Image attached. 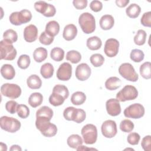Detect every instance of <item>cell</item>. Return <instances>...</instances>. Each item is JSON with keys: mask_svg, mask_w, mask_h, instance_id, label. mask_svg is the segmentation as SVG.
<instances>
[{"mask_svg": "<svg viewBox=\"0 0 151 151\" xmlns=\"http://www.w3.org/2000/svg\"><path fill=\"white\" fill-rule=\"evenodd\" d=\"M120 101L117 99H109L106 103V108L107 113L111 116H116L121 113Z\"/></svg>", "mask_w": 151, "mask_h": 151, "instance_id": "9a60e30c", "label": "cell"}, {"mask_svg": "<svg viewBox=\"0 0 151 151\" xmlns=\"http://www.w3.org/2000/svg\"><path fill=\"white\" fill-rule=\"evenodd\" d=\"M90 9L96 12L100 11L103 8V4L101 2L97 1V0H94L92 1L90 4Z\"/></svg>", "mask_w": 151, "mask_h": 151, "instance_id": "816d5d0a", "label": "cell"}, {"mask_svg": "<svg viewBox=\"0 0 151 151\" xmlns=\"http://www.w3.org/2000/svg\"><path fill=\"white\" fill-rule=\"evenodd\" d=\"M66 60L70 61L73 64H77L81 60V54L76 50H71L66 54Z\"/></svg>", "mask_w": 151, "mask_h": 151, "instance_id": "e575fe53", "label": "cell"}, {"mask_svg": "<svg viewBox=\"0 0 151 151\" xmlns=\"http://www.w3.org/2000/svg\"><path fill=\"white\" fill-rule=\"evenodd\" d=\"M140 139V135L136 132L130 133L127 137V142L132 145H136L139 143V142Z\"/></svg>", "mask_w": 151, "mask_h": 151, "instance_id": "7dc6e473", "label": "cell"}, {"mask_svg": "<svg viewBox=\"0 0 151 151\" xmlns=\"http://www.w3.org/2000/svg\"><path fill=\"white\" fill-rule=\"evenodd\" d=\"M72 75V66L67 62L62 63L58 68L56 73L57 77L61 81H68Z\"/></svg>", "mask_w": 151, "mask_h": 151, "instance_id": "4fadbf2b", "label": "cell"}, {"mask_svg": "<svg viewBox=\"0 0 151 151\" xmlns=\"http://www.w3.org/2000/svg\"><path fill=\"white\" fill-rule=\"evenodd\" d=\"M86 114L85 111L81 109L76 108L73 121L77 123H81L86 119Z\"/></svg>", "mask_w": 151, "mask_h": 151, "instance_id": "7bdbcfd3", "label": "cell"}, {"mask_svg": "<svg viewBox=\"0 0 151 151\" xmlns=\"http://www.w3.org/2000/svg\"><path fill=\"white\" fill-rule=\"evenodd\" d=\"M78 24L82 31L87 34L93 32L96 29L95 18L89 12H84L80 15Z\"/></svg>", "mask_w": 151, "mask_h": 151, "instance_id": "6da1fadb", "label": "cell"}, {"mask_svg": "<svg viewBox=\"0 0 151 151\" xmlns=\"http://www.w3.org/2000/svg\"><path fill=\"white\" fill-rule=\"evenodd\" d=\"M27 86L31 89H38L41 87L42 81L40 77L36 74L31 75L27 80Z\"/></svg>", "mask_w": 151, "mask_h": 151, "instance_id": "7402d4cb", "label": "cell"}, {"mask_svg": "<svg viewBox=\"0 0 151 151\" xmlns=\"http://www.w3.org/2000/svg\"><path fill=\"white\" fill-rule=\"evenodd\" d=\"M35 126L45 137H51L54 136L57 133L56 125L50 122L35 123Z\"/></svg>", "mask_w": 151, "mask_h": 151, "instance_id": "30bf717a", "label": "cell"}, {"mask_svg": "<svg viewBox=\"0 0 151 151\" xmlns=\"http://www.w3.org/2000/svg\"><path fill=\"white\" fill-rule=\"evenodd\" d=\"M141 146L145 151L151 150V136L150 135L146 136L142 139Z\"/></svg>", "mask_w": 151, "mask_h": 151, "instance_id": "681fc988", "label": "cell"}, {"mask_svg": "<svg viewBox=\"0 0 151 151\" xmlns=\"http://www.w3.org/2000/svg\"><path fill=\"white\" fill-rule=\"evenodd\" d=\"M48 55L47 51L43 47H38L36 48L33 52V58L37 63H41L44 61Z\"/></svg>", "mask_w": 151, "mask_h": 151, "instance_id": "4316f807", "label": "cell"}, {"mask_svg": "<svg viewBox=\"0 0 151 151\" xmlns=\"http://www.w3.org/2000/svg\"><path fill=\"white\" fill-rule=\"evenodd\" d=\"M65 99L60 94L52 92L49 97L50 103L54 106H59L63 104Z\"/></svg>", "mask_w": 151, "mask_h": 151, "instance_id": "1f68e13d", "label": "cell"}, {"mask_svg": "<svg viewBox=\"0 0 151 151\" xmlns=\"http://www.w3.org/2000/svg\"><path fill=\"white\" fill-rule=\"evenodd\" d=\"M90 61L92 65L95 67H99L101 66L104 61V57L100 54H94L91 55Z\"/></svg>", "mask_w": 151, "mask_h": 151, "instance_id": "8d00e7d4", "label": "cell"}, {"mask_svg": "<svg viewBox=\"0 0 151 151\" xmlns=\"http://www.w3.org/2000/svg\"><path fill=\"white\" fill-rule=\"evenodd\" d=\"M86 100V94L82 91L74 92L71 97V101L74 105L83 104Z\"/></svg>", "mask_w": 151, "mask_h": 151, "instance_id": "f546056e", "label": "cell"}, {"mask_svg": "<svg viewBox=\"0 0 151 151\" xmlns=\"http://www.w3.org/2000/svg\"><path fill=\"white\" fill-rule=\"evenodd\" d=\"M1 74L5 79L12 80L15 76V71L12 65L5 64L1 68Z\"/></svg>", "mask_w": 151, "mask_h": 151, "instance_id": "ac0fdd59", "label": "cell"}, {"mask_svg": "<svg viewBox=\"0 0 151 151\" xmlns=\"http://www.w3.org/2000/svg\"><path fill=\"white\" fill-rule=\"evenodd\" d=\"M77 150H97V149H94V148H89V147H86L85 146H83V145H81L80 146L78 147H77Z\"/></svg>", "mask_w": 151, "mask_h": 151, "instance_id": "9f6ffc18", "label": "cell"}, {"mask_svg": "<svg viewBox=\"0 0 151 151\" xmlns=\"http://www.w3.org/2000/svg\"><path fill=\"white\" fill-rule=\"evenodd\" d=\"M119 73L120 75L126 80L136 82L139 78V76L136 72L133 65L128 63L122 64L119 67Z\"/></svg>", "mask_w": 151, "mask_h": 151, "instance_id": "8992f818", "label": "cell"}, {"mask_svg": "<svg viewBox=\"0 0 151 151\" xmlns=\"http://www.w3.org/2000/svg\"><path fill=\"white\" fill-rule=\"evenodd\" d=\"M100 26L103 30L110 29L114 25V19L111 15H103L100 19Z\"/></svg>", "mask_w": 151, "mask_h": 151, "instance_id": "d6986e66", "label": "cell"}, {"mask_svg": "<svg viewBox=\"0 0 151 151\" xmlns=\"http://www.w3.org/2000/svg\"><path fill=\"white\" fill-rule=\"evenodd\" d=\"M77 34V28L76 26L73 24H68L65 26L63 33V37L67 41H71L74 40Z\"/></svg>", "mask_w": 151, "mask_h": 151, "instance_id": "e0dca14e", "label": "cell"}, {"mask_svg": "<svg viewBox=\"0 0 151 151\" xmlns=\"http://www.w3.org/2000/svg\"><path fill=\"white\" fill-rule=\"evenodd\" d=\"M52 92H55L62 95L65 99L68 98L69 96V91L66 86L62 84L55 85L52 89Z\"/></svg>", "mask_w": 151, "mask_h": 151, "instance_id": "b9f144b4", "label": "cell"}, {"mask_svg": "<svg viewBox=\"0 0 151 151\" xmlns=\"http://www.w3.org/2000/svg\"><path fill=\"white\" fill-rule=\"evenodd\" d=\"M10 22L14 25H21L22 24L29 22L32 19V14L30 11L24 9L19 12H14L9 16Z\"/></svg>", "mask_w": 151, "mask_h": 151, "instance_id": "7a4b0ae2", "label": "cell"}, {"mask_svg": "<svg viewBox=\"0 0 151 151\" xmlns=\"http://www.w3.org/2000/svg\"><path fill=\"white\" fill-rule=\"evenodd\" d=\"M0 53L1 60L12 61L15 58L17 52L12 44L2 40L0 42Z\"/></svg>", "mask_w": 151, "mask_h": 151, "instance_id": "52a82bcc", "label": "cell"}, {"mask_svg": "<svg viewBox=\"0 0 151 151\" xmlns=\"http://www.w3.org/2000/svg\"><path fill=\"white\" fill-rule=\"evenodd\" d=\"M1 93L4 96L15 99L21 96V88L16 84L5 83L1 87Z\"/></svg>", "mask_w": 151, "mask_h": 151, "instance_id": "ba28073f", "label": "cell"}, {"mask_svg": "<svg viewBox=\"0 0 151 151\" xmlns=\"http://www.w3.org/2000/svg\"><path fill=\"white\" fill-rule=\"evenodd\" d=\"M138 91L136 88L132 85L125 86L116 94V99L121 102L133 100L137 98Z\"/></svg>", "mask_w": 151, "mask_h": 151, "instance_id": "5b68a950", "label": "cell"}, {"mask_svg": "<svg viewBox=\"0 0 151 151\" xmlns=\"http://www.w3.org/2000/svg\"><path fill=\"white\" fill-rule=\"evenodd\" d=\"M10 150L11 151H15V150H18V151H21L22 149L21 147L17 145H14L11 146V148H10Z\"/></svg>", "mask_w": 151, "mask_h": 151, "instance_id": "6f0895ef", "label": "cell"}, {"mask_svg": "<svg viewBox=\"0 0 151 151\" xmlns=\"http://www.w3.org/2000/svg\"><path fill=\"white\" fill-rule=\"evenodd\" d=\"M53 116L52 110L46 106L40 108L36 112V118L46 119L51 120Z\"/></svg>", "mask_w": 151, "mask_h": 151, "instance_id": "44dd1931", "label": "cell"}, {"mask_svg": "<svg viewBox=\"0 0 151 151\" xmlns=\"http://www.w3.org/2000/svg\"><path fill=\"white\" fill-rule=\"evenodd\" d=\"M18 103L14 100H9L5 104V109L11 114H14L17 111Z\"/></svg>", "mask_w": 151, "mask_h": 151, "instance_id": "f907efd6", "label": "cell"}, {"mask_svg": "<svg viewBox=\"0 0 151 151\" xmlns=\"http://www.w3.org/2000/svg\"><path fill=\"white\" fill-rule=\"evenodd\" d=\"M51 58L55 61H61L64 57V51L60 47L52 48L50 52Z\"/></svg>", "mask_w": 151, "mask_h": 151, "instance_id": "836d02e7", "label": "cell"}, {"mask_svg": "<svg viewBox=\"0 0 151 151\" xmlns=\"http://www.w3.org/2000/svg\"><path fill=\"white\" fill-rule=\"evenodd\" d=\"M145 108L140 103H134L126 107L124 110L126 117L134 119H140L145 114Z\"/></svg>", "mask_w": 151, "mask_h": 151, "instance_id": "9c48e42d", "label": "cell"}, {"mask_svg": "<svg viewBox=\"0 0 151 151\" xmlns=\"http://www.w3.org/2000/svg\"><path fill=\"white\" fill-rule=\"evenodd\" d=\"M140 74L142 77L145 79H150L151 78V63L150 62H145L140 67Z\"/></svg>", "mask_w": 151, "mask_h": 151, "instance_id": "d6a6232c", "label": "cell"}, {"mask_svg": "<svg viewBox=\"0 0 151 151\" xmlns=\"http://www.w3.org/2000/svg\"><path fill=\"white\" fill-rule=\"evenodd\" d=\"M83 142L82 138L77 134L70 135L67 140V143L68 146L73 149H77L80 146L82 145Z\"/></svg>", "mask_w": 151, "mask_h": 151, "instance_id": "484cf974", "label": "cell"}, {"mask_svg": "<svg viewBox=\"0 0 151 151\" xmlns=\"http://www.w3.org/2000/svg\"><path fill=\"white\" fill-rule=\"evenodd\" d=\"M43 101V96L40 93H32L28 98V104L33 108H35L41 104Z\"/></svg>", "mask_w": 151, "mask_h": 151, "instance_id": "d4e9b609", "label": "cell"}, {"mask_svg": "<svg viewBox=\"0 0 151 151\" xmlns=\"http://www.w3.org/2000/svg\"><path fill=\"white\" fill-rule=\"evenodd\" d=\"M84 142L87 145H92L96 143L97 139V130L96 126L93 124H87L81 129Z\"/></svg>", "mask_w": 151, "mask_h": 151, "instance_id": "277c9868", "label": "cell"}, {"mask_svg": "<svg viewBox=\"0 0 151 151\" xmlns=\"http://www.w3.org/2000/svg\"><path fill=\"white\" fill-rule=\"evenodd\" d=\"M87 47L90 50H97L100 49L102 45L101 40L97 36H93L87 40Z\"/></svg>", "mask_w": 151, "mask_h": 151, "instance_id": "603a6c76", "label": "cell"}, {"mask_svg": "<svg viewBox=\"0 0 151 151\" xmlns=\"http://www.w3.org/2000/svg\"><path fill=\"white\" fill-rule=\"evenodd\" d=\"M54 71L53 65L51 63H47L41 66L40 73L44 78H50L53 76Z\"/></svg>", "mask_w": 151, "mask_h": 151, "instance_id": "83f0119b", "label": "cell"}, {"mask_svg": "<svg viewBox=\"0 0 151 151\" xmlns=\"http://www.w3.org/2000/svg\"><path fill=\"white\" fill-rule=\"evenodd\" d=\"M101 133L106 138H112L117 134V125L114 120L104 121L101 127Z\"/></svg>", "mask_w": 151, "mask_h": 151, "instance_id": "8fae6325", "label": "cell"}, {"mask_svg": "<svg viewBox=\"0 0 151 151\" xmlns=\"http://www.w3.org/2000/svg\"><path fill=\"white\" fill-rule=\"evenodd\" d=\"M0 149H1V150H7V146H6V145L2 143V142H1L0 143Z\"/></svg>", "mask_w": 151, "mask_h": 151, "instance_id": "680465c9", "label": "cell"}, {"mask_svg": "<svg viewBox=\"0 0 151 151\" xmlns=\"http://www.w3.org/2000/svg\"><path fill=\"white\" fill-rule=\"evenodd\" d=\"M140 12V7L136 4H130L126 9V13L127 15L131 18H136L138 17Z\"/></svg>", "mask_w": 151, "mask_h": 151, "instance_id": "f1b7e54d", "label": "cell"}, {"mask_svg": "<svg viewBox=\"0 0 151 151\" xmlns=\"http://www.w3.org/2000/svg\"><path fill=\"white\" fill-rule=\"evenodd\" d=\"M120 129L123 132L129 133L133 130L134 124L131 120L129 119H124L120 122Z\"/></svg>", "mask_w": 151, "mask_h": 151, "instance_id": "ab89813d", "label": "cell"}, {"mask_svg": "<svg viewBox=\"0 0 151 151\" xmlns=\"http://www.w3.org/2000/svg\"><path fill=\"white\" fill-rule=\"evenodd\" d=\"M119 48V42L118 40L115 38H109L105 42L104 52L107 57L111 58L118 54Z\"/></svg>", "mask_w": 151, "mask_h": 151, "instance_id": "7c38bea8", "label": "cell"}, {"mask_svg": "<svg viewBox=\"0 0 151 151\" xmlns=\"http://www.w3.org/2000/svg\"><path fill=\"white\" fill-rule=\"evenodd\" d=\"M129 3V0H116V4L120 8H124Z\"/></svg>", "mask_w": 151, "mask_h": 151, "instance_id": "11a10c76", "label": "cell"}, {"mask_svg": "<svg viewBox=\"0 0 151 151\" xmlns=\"http://www.w3.org/2000/svg\"><path fill=\"white\" fill-rule=\"evenodd\" d=\"M121 84V80L117 77H111L105 82V87L109 90H115L119 88Z\"/></svg>", "mask_w": 151, "mask_h": 151, "instance_id": "cb8c5ba5", "label": "cell"}, {"mask_svg": "<svg viewBox=\"0 0 151 151\" xmlns=\"http://www.w3.org/2000/svg\"><path fill=\"white\" fill-rule=\"evenodd\" d=\"M60 31V25L55 21H49L45 26V32L49 35L54 37Z\"/></svg>", "mask_w": 151, "mask_h": 151, "instance_id": "ffe728a7", "label": "cell"}, {"mask_svg": "<svg viewBox=\"0 0 151 151\" xmlns=\"http://www.w3.org/2000/svg\"><path fill=\"white\" fill-rule=\"evenodd\" d=\"M31 60L27 54H22L18 58L17 65L21 69H26L29 66Z\"/></svg>", "mask_w": 151, "mask_h": 151, "instance_id": "f35d334b", "label": "cell"}, {"mask_svg": "<svg viewBox=\"0 0 151 151\" xmlns=\"http://www.w3.org/2000/svg\"><path fill=\"white\" fill-rule=\"evenodd\" d=\"M54 38L53 37H51L47 34L45 31L42 32L40 37H39V41L40 42L45 45H50L54 41Z\"/></svg>", "mask_w": 151, "mask_h": 151, "instance_id": "ee69618b", "label": "cell"}, {"mask_svg": "<svg viewBox=\"0 0 151 151\" xmlns=\"http://www.w3.org/2000/svg\"><path fill=\"white\" fill-rule=\"evenodd\" d=\"M87 0H74L73 4L77 9H83L87 6Z\"/></svg>", "mask_w": 151, "mask_h": 151, "instance_id": "f5cc1de1", "label": "cell"}, {"mask_svg": "<svg viewBox=\"0 0 151 151\" xmlns=\"http://www.w3.org/2000/svg\"><path fill=\"white\" fill-rule=\"evenodd\" d=\"M0 126L2 130L9 133H15L21 127L20 122L15 118L4 116L1 117Z\"/></svg>", "mask_w": 151, "mask_h": 151, "instance_id": "3957f363", "label": "cell"}, {"mask_svg": "<svg viewBox=\"0 0 151 151\" xmlns=\"http://www.w3.org/2000/svg\"><path fill=\"white\" fill-rule=\"evenodd\" d=\"M38 28L33 24H30L27 26L24 30V40L28 42L35 41L38 37Z\"/></svg>", "mask_w": 151, "mask_h": 151, "instance_id": "2e32d148", "label": "cell"}, {"mask_svg": "<svg viewBox=\"0 0 151 151\" xmlns=\"http://www.w3.org/2000/svg\"><path fill=\"white\" fill-rule=\"evenodd\" d=\"M140 22L145 27H151V12L150 11L145 12L143 14L140 19Z\"/></svg>", "mask_w": 151, "mask_h": 151, "instance_id": "c3c4849f", "label": "cell"}, {"mask_svg": "<svg viewBox=\"0 0 151 151\" xmlns=\"http://www.w3.org/2000/svg\"><path fill=\"white\" fill-rule=\"evenodd\" d=\"M18 116L22 119H26L29 115V109L25 104H18L17 109Z\"/></svg>", "mask_w": 151, "mask_h": 151, "instance_id": "60d3db41", "label": "cell"}, {"mask_svg": "<svg viewBox=\"0 0 151 151\" xmlns=\"http://www.w3.org/2000/svg\"><path fill=\"white\" fill-rule=\"evenodd\" d=\"M48 5V4L45 2V1H37L34 4V8L37 12L43 15L47 9Z\"/></svg>", "mask_w": 151, "mask_h": 151, "instance_id": "bcb514c9", "label": "cell"}, {"mask_svg": "<svg viewBox=\"0 0 151 151\" xmlns=\"http://www.w3.org/2000/svg\"><path fill=\"white\" fill-rule=\"evenodd\" d=\"M145 54L143 52L139 49H133L132 50L130 57V59L135 63H140L144 59Z\"/></svg>", "mask_w": 151, "mask_h": 151, "instance_id": "74e56055", "label": "cell"}, {"mask_svg": "<svg viewBox=\"0 0 151 151\" xmlns=\"http://www.w3.org/2000/svg\"><path fill=\"white\" fill-rule=\"evenodd\" d=\"M76 109V108L74 107H68L65 109L63 111V116L65 119L68 121H73Z\"/></svg>", "mask_w": 151, "mask_h": 151, "instance_id": "f6af8a7d", "label": "cell"}, {"mask_svg": "<svg viewBox=\"0 0 151 151\" xmlns=\"http://www.w3.org/2000/svg\"><path fill=\"white\" fill-rule=\"evenodd\" d=\"M55 13H56V9L55 6L52 4H48L47 9L45 12L43 14V15L47 17H51L54 16Z\"/></svg>", "mask_w": 151, "mask_h": 151, "instance_id": "db71d44e", "label": "cell"}, {"mask_svg": "<svg viewBox=\"0 0 151 151\" xmlns=\"http://www.w3.org/2000/svg\"><path fill=\"white\" fill-rule=\"evenodd\" d=\"M18 40V35L15 31L12 29H9L5 31L3 34V40L9 43L13 44Z\"/></svg>", "mask_w": 151, "mask_h": 151, "instance_id": "4dcf8cb0", "label": "cell"}, {"mask_svg": "<svg viewBox=\"0 0 151 151\" xmlns=\"http://www.w3.org/2000/svg\"><path fill=\"white\" fill-rule=\"evenodd\" d=\"M147 34L143 29H139L134 37V42L137 45L145 44L146 40Z\"/></svg>", "mask_w": 151, "mask_h": 151, "instance_id": "d590c367", "label": "cell"}, {"mask_svg": "<svg viewBox=\"0 0 151 151\" xmlns=\"http://www.w3.org/2000/svg\"><path fill=\"white\" fill-rule=\"evenodd\" d=\"M91 73V68L86 63H81L78 65L76 69V77L80 81L87 80Z\"/></svg>", "mask_w": 151, "mask_h": 151, "instance_id": "5bb4252c", "label": "cell"}]
</instances>
